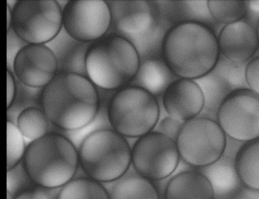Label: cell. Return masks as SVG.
<instances>
[{
	"label": "cell",
	"instance_id": "cell-12",
	"mask_svg": "<svg viewBox=\"0 0 259 199\" xmlns=\"http://www.w3.org/2000/svg\"><path fill=\"white\" fill-rule=\"evenodd\" d=\"M112 15L109 33L130 39L133 44L149 37L160 21L157 1L128 0L107 1Z\"/></svg>",
	"mask_w": 259,
	"mask_h": 199
},
{
	"label": "cell",
	"instance_id": "cell-35",
	"mask_svg": "<svg viewBox=\"0 0 259 199\" xmlns=\"http://www.w3.org/2000/svg\"><path fill=\"white\" fill-rule=\"evenodd\" d=\"M244 20L254 28H257L259 22V1H248V11Z\"/></svg>",
	"mask_w": 259,
	"mask_h": 199
},
{
	"label": "cell",
	"instance_id": "cell-20",
	"mask_svg": "<svg viewBox=\"0 0 259 199\" xmlns=\"http://www.w3.org/2000/svg\"><path fill=\"white\" fill-rule=\"evenodd\" d=\"M195 81L202 90L204 97V109L199 116L211 118L217 121L218 110L221 103L233 91L213 71Z\"/></svg>",
	"mask_w": 259,
	"mask_h": 199
},
{
	"label": "cell",
	"instance_id": "cell-26",
	"mask_svg": "<svg viewBox=\"0 0 259 199\" xmlns=\"http://www.w3.org/2000/svg\"><path fill=\"white\" fill-rule=\"evenodd\" d=\"M207 5L214 21L224 26L242 21L248 11L245 0H208Z\"/></svg>",
	"mask_w": 259,
	"mask_h": 199
},
{
	"label": "cell",
	"instance_id": "cell-39",
	"mask_svg": "<svg viewBox=\"0 0 259 199\" xmlns=\"http://www.w3.org/2000/svg\"><path fill=\"white\" fill-rule=\"evenodd\" d=\"M7 199H15V196L11 193L7 191Z\"/></svg>",
	"mask_w": 259,
	"mask_h": 199
},
{
	"label": "cell",
	"instance_id": "cell-32",
	"mask_svg": "<svg viewBox=\"0 0 259 199\" xmlns=\"http://www.w3.org/2000/svg\"><path fill=\"white\" fill-rule=\"evenodd\" d=\"M184 123L185 122L180 121L169 115H166L159 122L154 131L163 134L177 141V137Z\"/></svg>",
	"mask_w": 259,
	"mask_h": 199
},
{
	"label": "cell",
	"instance_id": "cell-25",
	"mask_svg": "<svg viewBox=\"0 0 259 199\" xmlns=\"http://www.w3.org/2000/svg\"><path fill=\"white\" fill-rule=\"evenodd\" d=\"M51 123L43 109L31 107L21 112L16 125L25 138L33 141L50 133Z\"/></svg>",
	"mask_w": 259,
	"mask_h": 199
},
{
	"label": "cell",
	"instance_id": "cell-15",
	"mask_svg": "<svg viewBox=\"0 0 259 199\" xmlns=\"http://www.w3.org/2000/svg\"><path fill=\"white\" fill-rule=\"evenodd\" d=\"M162 105L169 116L187 122L202 112L204 94L195 80L180 77L166 88L162 96Z\"/></svg>",
	"mask_w": 259,
	"mask_h": 199
},
{
	"label": "cell",
	"instance_id": "cell-38",
	"mask_svg": "<svg viewBox=\"0 0 259 199\" xmlns=\"http://www.w3.org/2000/svg\"><path fill=\"white\" fill-rule=\"evenodd\" d=\"M12 21H13V13L12 9L9 6H7V30L11 28Z\"/></svg>",
	"mask_w": 259,
	"mask_h": 199
},
{
	"label": "cell",
	"instance_id": "cell-8",
	"mask_svg": "<svg viewBox=\"0 0 259 199\" xmlns=\"http://www.w3.org/2000/svg\"><path fill=\"white\" fill-rule=\"evenodd\" d=\"M12 27L28 44H48L63 27V9L54 0H18Z\"/></svg>",
	"mask_w": 259,
	"mask_h": 199
},
{
	"label": "cell",
	"instance_id": "cell-13",
	"mask_svg": "<svg viewBox=\"0 0 259 199\" xmlns=\"http://www.w3.org/2000/svg\"><path fill=\"white\" fill-rule=\"evenodd\" d=\"M13 74L31 88H45L58 74V61L46 44H28L16 57Z\"/></svg>",
	"mask_w": 259,
	"mask_h": 199
},
{
	"label": "cell",
	"instance_id": "cell-4",
	"mask_svg": "<svg viewBox=\"0 0 259 199\" xmlns=\"http://www.w3.org/2000/svg\"><path fill=\"white\" fill-rule=\"evenodd\" d=\"M140 63L136 46L113 33L92 43L85 60L88 77L98 88L112 91L128 86L137 74Z\"/></svg>",
	"mask_w": 259,
	"mask_h": 199
},
{
	"label": "cell",
	"instance_id": "cell-34",
	"mask_svg": "<svg viewBox=\"0 0 259 199\" xmlns=\"http://www.w3.org/2000/svg\"><path fill=\"white\" fill-rule=\"evenodd\" d=\"M48 189L34 185L18 193L15 195V199H55Z\"/></svg>",
	"mask_w": 259,
	"mask_h": 199
},
{
	"label": "cell",
	"instance_id": "cell-36",
	"mask_svg": "<svg viewBox=\"0 0 259 199\" xmlns=\"http://www.w3.org/2000/svg\"><path fill=\"white\" fill-rule=\"evenodd\" d=\"M17 83L16 76L11 71H7V107H10L16 97Z\"/></svg>",
	"mask_w": 259,
	"mask_h": 199
},
{
	"label": "cell",
	"instance_id": "cell-7",
	"mask_svg": "<svg viewBox=\"0 0 259 199\" xmlns=\"http://www.w3.org/2000/svg\"><path fill=\"white\" fill-rule=\"evenodd\" d=\"M177 144L181 159L194 168H201L223 156L227 135L218 122L198 116L185 122Z\"/></svg>",
	"mask_w": 259,
	"mask_h": 199
},
{
	"label": "cell",
	"instance_id": "cell-16",
	"mask_svg": "<svg viewBox=\"0 0 259 199\" xmlns=\"http://www.w3.org/2000/svg\"><path fill=\"white\" fill-rule=\"evenodd\" d=\"M218 42L220 54L238 63L249 62L259 50L257 30L244 19L224 26Z\"/></svg>",
	"mask_w": 259,
	"mask_h": 199
},
{
	"label": "cell",
	"instance_id": "cell-40",
	"mask_svg": "<svg viewBox=\"0 0 259 199\" xmlns=\"http://www.w3.org/2000/svg\"><path fill=\"white\" fill-rule=\"evenodd\" d=\"M256 30H257V36H258V41H259V22H258V24H257V28H256Z\"/></svg>",
	"mask_w": 259,
	"mask_h": 199
},
{
	"label": "cell",
	"instance_id": "cell-28",
	"mask_svg": "<svg viewBox=\"0 0 259 199\" xmlns=\"http://www.w3.org/2000/svg\"><path fill=\"white\" fill-rule=\"evenodd\" d=\"M248 62L238 63L220 55L218 63L212 71L220 76L233 91L249 88L245 77V70Z\"/></svg>",
	"mask_w": 259,
	"mask_h": 199
},
{
	"label": "cell",
	"instance_id": "cell-30",
	"mask_svg": "<svg viewBox=\"0 0 259 199\" xmlns=\"http://www.w3.org/2000/svg\"><path fill=\"white\" fill-rule=\"evenodd\" d=\"M28 181L32 180L25 170L23 164H20L13 170H9L7 173V191L15 196L23 190L37 185L28 184Z\"/></svg>",
	"mask_w": 259,
	"mask_h": 199
},
{
	"label": "cell",
	"instance_id": "cell-9",
	"mask_svg": "<svg viewBox=\"0 0 259 199\" xmlns=\"http://www.w3.org/2000/svg\"><path fill=\"white\" fill-rule=\"evenodd\" d=\"M180 161L177 141L155 131L138 138L132 148V164L136 173L152 182L170 178Z\"/></svg>",
	"mask_w": 259,
	"mask_h": 199
},
{
	"label": "cell",
	"instance_id": "cell-2",
	"mask_svg": "<svg viewBox=\"0 0 259 199\" xmlns=\"http://www.w3.org/2000/svg\"><path fill=\"white\" fill-rule=\"evenodd\" d=\"M218 36L204 24L181 21L165 36L162 58L180 78L196 80L210 73L220 57Z\"/></svg>",
	"mask_w": 259,
	"mask_h": 199
},
{
	"label": "cell",
	"instance_id": "cell-6",
	"mask_svg": "<svg viewBox=\"0 0 259 199\" xmlns=\"http://www.w3.org/2000/svg\"><path fill=\"white\" fill-rule=\"evenodd\" d=\"M107 115L112 129L126 138H140L153 132L160 120V102L139 87L118 90L110 98Z\"/></svg>",
	"mask_w": 259,
	"mask_h": 199
},
{
	"label": "cell",
	"instance_id": "cell-23",
	"mask_svg": "<svg viewBox=\"0 0 259 199\" xmlns=\"http://www.w3.org/2000/svg\"><path fill=\"white\" fill-rule=\"evenodd\" d=\"M175 12L178 22L195 21L210 27L218 36L224 25L214 21L208 9L207 0L175 1Z\"/></svg>",
	"mask_w": 259,
	"mask_h": 199
},
{
	"label": "cell",
	"instance_id": "cell-37",
	"mask_svg": "<svg viewBox=\"0 0 259 199\" xmlns=\"http://www.w3.org/2000/svg\"><path fill=\"white\" fill-rule=\"evenodd\" d=\"M232 199H259V190L253 189L243 185Z\"/></svg>",
	"mask_w": 259,
	"mask_h": 199
},
{
	"label": "cell",
	"instance_id": "cell-17",
	"mask_svg": "<svg viewBox=\"0 0 259 199\" xmlns=\"http://www.w3.org/2000/svg\"><path fill=\"white\" fill-rule=\"evenodd\" d=\"M163 199H214V191L203 173L181 159L166 182Z\"/></svg>",
	"mask_w": 259,
	"mask_h": 199
},
{
	"label": "cell",
	"instance_id": "cell-29",
	"mask_svg": "<svg viewBox=\"0 0 259 199\" xmlns=\"http://www.w3.org/2000/svg\"><path fill=\"white\" fill-rule=\"evenodd\" d=\"M25 137L22 135L15 123L7 122V170L17 167L25 156Z\"/></svg>",
	"mask_w": 259,
	"mask_h": 199
},
{
	"label": "cell",
	"instance_id": "cell-33",
	"mask_svg": "<svg viewBox=\"0 0 259 199\" xmlns=\"http://www.w3.org/2000/svg\"><path fill=\"white\" fill-rule=\"evenodd\" d=\"M245 77L249 89L259 94V55H255L247 64Z\"/></svg>",
	"mask_w": 259,
	"mask_h": 199
},
{
	"label": "cell",
	"instance_id": "cell-10",
	"mask_svg": "<svg viewBox=\"0 0 259 199\" xmlns=\"http://www.w3.org/2000/svg\"><path fill=\"white\" fill-rule=\"evenodd\" d=\"M217 121L227 136L236 141L259 138V94L249 88L230 93L220 106Z\"/></svg>",
	"mask_w": 259,
	"mask_h": 199
},
{
	"label": "cell",
	"instance_id": "cell-19",
	"mask_svg": "<svg viewBox=\"0 0 259 199\" xmlns=\"http://www.w3.org/2000/svg\"><path fill=\"white\" fill-rule=\"evenodd\" d=\"M179 78L163 58H147L141 60L137 74L128 86L143 88L158 98Z\"/></svg>",
	"mask_w": 259,
	"mask_h": 199
},
{
	"label": "cell",
	"instance_id": "cell-1",
	"mask_svg": "<svg viewBox=\"0 0 259 199\" xmlns=\"http://www.w3.org/2000/svg\"><path fill=\"white\" fill-rule=\"evenodd\" d=\"M101 107L98 87L88 77L59 72L43 89L42 109L51 123L65 132L93 123Z\"/></svg>",
	"mask_w": 259,
	"mask_h": 199
},
{
	"label": "cell",
	"instance_id": "cell-27",
	"mask_svg": "<svg viewBox=\"0 0 259 199\" xmlns=\"http://www.w3.org/2000/svg\"><path fill=\"white\" fill-rule=\"evenodd\" d=\"M17 91L11 106L8 107V121L16 124L21 112L31 107L41 108L42 93L44 88H31L16 79Z\"/></svg>",
	"mask_w": 259,
	"mask_h": 199
},
{
	"label": "cell",
	"instance_id": "cell-14",
	"mask_svg": "<svg viewBox=\"0 0 259 199\" xmlns=\"http://www.w3.org/2000/svg\"><path fill=\"white\" fill-rule=\"evenodd\" d=\"M243 142L227 136L224 154L207 167L196 168L210 181L214 199H232L243 187L235 164V159Z\"/></svg>",
	"mask_w": 259,
	"mask_h": 199
},
{
	"label": "cell",
	"instance_id": "cell-24",
	"mask_svg": "<svg viewBox=\"0 0 259 199\" xmlns=\"http://www.w3.org/2000/svg\"><path fill=\"white\" fill-rule=\"evenodd\" d=\"M56 199H110V193L101 182L89 177L77 178L60 190Z\"/></svg>",
	"mask_w": 259,
	"mask_h": 199
},
{
	"label": "cell",
	"instance_id": "cell-11",
	"mask_svg": "<svg viewBox=\"0 0 259 199\" xmlns=\"http://www.w3.org/2000/svg\"><path fill=\"white\" fill-rule=\"evenodd\" d=\"M63 28L77 41L93 43L104 37L112 24L107 1L70 0L63 9Z\"/></svg>",
	"mask_w": 259,
	"mask_h": 199
},
{
	"label": "cell",
	"instance_id": "cell-31",
	"mask_svg": "<svg viewBox=\"0 0 259 199\" xmlns=\"http://www.w3.org/2000/svg\"><path fill=\"white\" fill-rule=\"evenodd\" d=\"M28 45V43L18 36L13 27L7 30V68L13 73L14 62L18 53Z\"/></svg>",
	"mask_w": 259,
	"mask_h": 199
},
{
	"label": "cell",
	"instance_id": "cell-21",
	"mask_svg": "<svg viewBox=\"0 0 259 199\" xmlns=\"http://www.w3.org/2000/svg\"><path fill=\"white\" fill-rule=\"evenodd\" d=\"M119 180L110 191V199H160L152 181L139 173L123 176Z\"/></svg>",
	"mask_w": 259,
	"mask_h": 199
},
{
	"label": "cell",
	"instance_id": "cell-3",
	"mask_svg": "<svg viewBox=\"0 0 259 199\" xmlns=\"http://www.w3.org/2000/svg\"><path fill=\"white\" fill-rule=\"evenodd\" d=\"M22 164L36 185L48 189L60 188L72 181L78 171V148L63 134L50 132L27 146Z\"/></svg>",
	"mask_w": 259,
	"mask_h": 199
},
{
	"label": "cell",
	"instance_id": "cell-22",
	"mask_svg": "<svg viewBox=\"0 0 259 199\" xmlns=\"http://www.w3.org/2000/svg\"><path fill=\"white\" fill-rule=\"evenodd\" d=\"M235 164L243 185L259 190V138L242 144L236 154Z\"/></svg>",
	"mask_w": 259,
	"mask_h": 199
},
{
	"label": "cell",
	"instance_id": "cell-18",
	"mask_svg": "<svg viewBox=\"0 0 259 199\" xmlns=\"http://www.w3.org/2000/svg\"><path fill=\"white\" fill-rule=\"evenodd\" d=\"M91 44L74 39L63 27L58 36L46 45L57 56L58 73H74L88 77L85 60Z\"/></svg>",
	"mask_w": 259,
	"mask_h": 199
},
{
	"label": "cell",
	"instance_id": "cell-5",
	"mask_svg": "<svg viewBox=\"0 0 259 199\" xmlns=\"http://www.w3.org/2000/svg\"><path fill=\"white\" fill-rule=\"evenodd\" d=\"M78 150L83 171L101 183L119 180L132 164L130 143L113 129L94 131L82 140Z\"/></svg>",
	"mask_w": 259,
	"mask_h": 199
}]
</instances>
